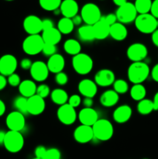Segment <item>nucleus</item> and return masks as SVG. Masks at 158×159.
<instances>
[{"label":"nucleus","mask_w":158,"mask_h":159,"mask_svg":"<svg viewBox=\"0 0 158 159\" xmlns=\"http://www.w3.org/2000/svg\"><path fill=\"white\" fill-rule=\"evenodd\" d=\"M151 40L152 43L158 48V29H156L153 34H151Z\"/></svg>","instance_id":"obj_53"},{"label":"nucleus","mask_w":158,"mask_h":159,"mask_svg":"<svg viewBox=\"0 0 158 159\" xmlns=\"http://www.w3.org/2000/svg\"><path fill=\"white\" fill-rule=\"evenodd\" d=\"M46 150L47 149L43 145H39L34 150V155H35V158L43 159V157L45 156V154H46Z\"/></svg>","instance_id":"obj_44"},{"label":"nucleus","mask_w":158,"mask_h":159,"mask_svg":"<svg viewBox=\"0 0 158 159\" xmlns=\"http://www.w3.org/2000/svg\"><path fill=\"white\" fill-rule=\"evenodd\" d=\"M8 84L9 85H11L12 87H19V85L21 83V79H20V75L16 73H13V74L10 75L9 76H8L7 79Z\"/></svg>","instance_id":"obj_41"},{"label":"nucleus","mask_w":158,"mask_h":159,"mask_svg":"<svg viewBox=\"0 0 158 159\" xmlns=\"http://www.w3.org/2000/svg\"><path fill=\"white\" fill-rule=\"evenodd\" d=\"M43 45L44 42L42 36L40 34H36L28 35V37H26L23 41L22 48L25 54L33 56L42 52Z\"/></svg>","instance_id":"obj_6"},{"label":"nucleus","mask_w":158,"mask_h":159,"mask_svg":"<svg viewBox=\"0 0 158 159\" xmlns=\"http://www.w3.org/2000/svg\"><path fill=\"white\" fill-rule=\"evenodd\" d=\"M116 76L114 72L108 68H102L94 75V81L98 86L108 87L113 85Z\"/></svg>","instance_id":"obj_16"},{"label":"nucleus","mask_w":158,"mask_h":159,"mask_svg":"<svg viewBox=\"0 0 158 159\" xmlns=\"http://www.w3.org/2000/svg\"><path fill=\"white\" fill-rule=\"evenodd\" d=\"M152 0H135L134 6L139 14L150 13L152 6Z\"/></svg>","instance_id":"obj_35"},{"label":"nucleus","mask_w":158,"mask_h":159,"mask_svg":"<svg viewBox=\"0 0 158 159\" xmlns=\"http://www.w3.org/2000/svg\"><path fill=\"white\" fill-rule=\"evenodd\" d=\"M133 115V110L127 104H123L118 107L112 113L113 120L116 123L122 124L129 121Z\"/></svg>","instance_id":"obj_20"},{"label":"nucleus","mask_w":158,"mask_h":159,"mask_svg":"<svg viewBox=\"0 0 158 159\" xmlns=\"http://www.w3.org/2000/svg\"><path fill=\"white\" fill-rule=\"evenodd\" d=\"M143 159H149V158H143Z\"/></svg>","instance_id":"obj_61"},{"label":"nucleus","mask_w":158,"mask_h":159,"mask_svg":"<svg viewBox=\"0 0 158 159\" xmlns=\"http://www.w3.org/2000/svg\"><path fill=\"white\" fill-rule=\"evenodd\" d=\"M7 84H8L7 79L6 78V76L0 74V91L4 89L6 87V85H7Z\"/></svg>","instance_id":"obj_52"},{"label":"nucleus","mask_w":158,"mask_h":159,"mask_svg":"<svg viewBox=\"0 0 158 159\" xmlns=\"http://www.w3.org/2000/svg\"><path fill=\"white\" fill-rule=\"evenodd\" d=\"M46 102L44 99L37 95L31 96L27 99V112L33 116H38L44 112Z\"/></svg>","instance_id":"obj_17"},{"label":"nucleus","mask_w":158,"mask_h":159,"mask_svg":"<svg viewBox=\"0 0 158 159\" xmlns=\"http://www.w3.org/2000/svg\"><path fill=\"white\" fill-rule=\"evenodd\" d=\"M57 116L58 120L62 124L66 126L72 125L77 117V112L74 107L66 103L59 107L57 111Z\"/></svg>","instance_id":"obj_10"},{"label":"nucleus","mask_w":158,"mask_h":159,"mask_svg":"<svg viewBox=\"0 0 158 159\" xmlns=\"http://www.w3.org/2000/svg\"><path fill=\"white\" fill-rule=\"evenodd\" d=\"M60 11L63 17L72 19L78 13V4L75 0H62Z\"/></svg>","instance_id":"obj_21"},{"label":"nucleus","mask_w":158,"mask_h":159,"mask_svg":"<svg viewBox=\"0 0 158 159\" xmlns=\"http://www.w3.org/2000/svg\"><path fill=\"white\" fill-rule=\"evenodd\" d=\"M6 132L3 131V130H0V145H3L5 140V136H6Z\"/></svg>","instance_id":"obj_57"},{"label":"nucleus","mask_w":158,"mask_h":159,"mask_svg":"<svg viewBox=\"0 0 158 159\" xmlns=\"http://www.w3.org/2000/svg\"><path fill=\"white\" fill-rule=\"evenodd\" d=\"M77 117L81 124L89 126V127H92L99 119V113L94 109L85 108V107L80 110Z\"/></svg>","instance_id":"obj_18"},{"label":"nucleus","mask_w":158,"mask_h":159,"mask_svg":"<svg viewBox=\"0 0 158 159\" xmlns=\"http://www.w3.org/2000/svg\"><path fill=\"white\" fill-rule=\"evenodd\" d=\"M29 71L33 81L39 82H44L45 80H46L50 73L46 63L42 61H37L33 62Z\"/></svg>","instance_id":"obj_14"},{"label":"nucleus","mask_w":158,"mask_h":159,"mask_svg":"<svg viewBox=\"0 0 158 159\" xmlns=\"http://www.w3.org/2000/svg\"><path fill=\"white\" fill-rule=\"evenodd\" d=\"M32 159H40V158H32Z\"/></svg>","instance_id":"obj_59"},{"label":"nucleus","mask_w":158,"mask_h":159,"mask_svg":"<svg viewBox=\"0 0 158 159\" xmlns=\"http://www.w3.org/2000/svg\"><path fill=\"white\" fill-rule=\"evenodd\" d=\"M94 138L100 141H107L114 134V127L107 119H99L92 126Z\"/></svg>","instance_id":"obj_2"},{"label":"nucleus","mask_w":158,"mask_h":159,"mask_svg":"<svg viewBox=\"0 0 158 159\" xmlns=\"http://www.w3.org/2000/svg\"><path fill=\"white\" fill-rule=\"evenodd\" d=\"M63 48L67 54L69 55H72L73 57L80 54L81 51V45L79 43L78 40H75V39L71 38L65 40Z\"/></svg>","instance_id":"obj_30"},{"label":"nucleus","mask_w":158,"mask_h":159,"mask_svg":"<svg viewBox=\"0 0 158 159\" xmlns=\"http://www.w3.org/2000/svg\"><path fill=\"white\" fill-rule=\"evenodd\" d=\"M14 109L15 111H18L20 113H23V115L27 114V98H25L23 96H17L13 100Z\"/></svg>","instance_id":"obj_36"},{"label":"nucleus","mask_w":158,"mask_h":159,"mask_svg":"<svg viewBox=\"0 0 158 159\" xmlns=\"http://www.w3.org/2000/svg\"><path fill=\"white\" fill-rule=\"evenodd\" d=\"M24 138L21 132L9 130L6 133L4 145L6 151L12 154L18 153L24 147Z\"/></svg>","instance_id":"obj_5"},{"label":"nucleus","mask_w":158,"mask_h":159,"mask_svg":"<svg viewBox=\"0 0 158 159\" xmlns=\"http://www.w3.org/2000/svg\"><path fill=\"white\" fill-rule=\"evenodd\" d=\"M41 36L45 43H50L54 45H57L62 38V34L57 30V28L55 27L43 30Z\"/></svg>","instance_id":"obj_27"},{"label":"nucleus","mask_w":158,"mask_h":159,"mask_svg":"<svg viewBox=\"0 0 158 159\" xmlns=\"http://www.w3.org/2000/svg\"><path fill=\"white\" fill-rule=\"evenodd\" d=\"M33 65V62L29 58H23L20 61V67L23 70H29Z\"/></svg>","instance_id":"obj_47"},{"label":"nucleus","mask_w":158,"mask_h":159,"mask_svg":"<svg viewBox=\"0 0 158 159\" xmlns=\"http://www.w3.org/2000/svg\"><path fill=\"white\" fill-rule=\"evenodd\" d=\"M78 92L84 98H94L96 96L98 92V85L94 81L89 79H82L77 85Z\"/></svg>","instance_id":"obj_19"},{"label":"nucleus","mask_w":158,"mask_h":159,"mask_svg":"<svg viewBox=\"0 0 158 159\" xmlns=\"http://www.w3.org/2000/svg\"><path fill=\"white\" fill-rule=\"evenodd\" d=\"M71 20H72V22H73V23H74V26H81V23H83V20H82L81 16V15H78V14H77V15H76L75 16L73 17Z\"/></svg>","instance_id":"obj_51"},{"label":"nucleus","mask_w":158,"mask_h":159,"mask_svg":"<svg viewBox=\"0 0 158 159\" xmlns=\"http://www.w3.org/2000/svg\"><path fill=\"white\" fill-rule=\"evenodd\" d=\"M129 94L133 100L139 102L145 99L147 96V89L142 84H135L130 89Z\"/></svg>","instance_id":"obj_31"},{"label":"nucleus","mask_w":158,"mask_h":159,"mask_svg":"<svg viewBox=\"0 0 158 159\" xmlns=\"http://www.w3.org/2000/svg\"><path fill=\"white\" fill-rule=\"evenodd\" d=\"M148 55V49L143 43H133L128 47L126 50V56L132 62L143 61Z\"/></svg>","instance_id":"obj_9"},{"label":"nucleus","mask_w":158,"mask_h":159,"mask_svg":"<svg viewBox=\"0 0 158 159\" xmlns=\"http://www.w3.org/2000/svg\"><path fill=\"white\" fill-rule=\"evenodd\" d=\"M157 29H158V19H157Z\"/></svg>","instance_id":"obj_60"},{"label":"nucleus","mask_w":158,"mask_h":159,"mask_svg":"<svg viewBox=\"0 0 158 159\" xmlns=\"http://www.w3.org/2000/svg\"><path fill=\"white\" fill-rule=\"evenodd\" d=\"M150 75H151L153 80L158 83V63L155 65L153 68H152L151 71H150Z\"/></svg>","instance_id":"obj_50"},{"label":"nucleus","mask_w":158,"mask_h":159,"mask_svg":"<svg viewBox=\"0 0 158 159\" xmlns=\"http://www.w3.org/2000/svg\"><path fill=\"white\" fill-rule=\"evenodd\" d=\"M101 1H103V0H101Z\"/></svg>","instance_id":"obj_62"},{"label":"nucleus","mask_w":158,"mask_h":159,"mask_svg":"<svg viewBox=\"0 0 158 159\" xmlns=\"http://www.w3.org/2000/svg\"><path fill=\"white\" fill-rule=\"evenodd\" d=\"M150 74L149 65L144 61L132 62L127 71V76L130 82L135 84H142L145 82Z\"/></svg>","instance_id":"obj_1"},{"label":"nucleus","mask_w":158,"mask_h":159,"mask_svg":"<svg viewBox=\"0 0 158 159\" xmlns=\"http://www.w3.org/2000/svg\"><path fill=\"white\" fill-rule=\"evenodd\" d=\"M6 1H9V2H11V1H13V0H6Z\"/></svg>","instance_id":"obj_58"},{"label":"nucleus","mask_w":158,"mask_h":159,"mask_svg":"<svg viewBox=\"0 0 158 159\" xmlns=\"http://www.w3.org/2000/svg\"><path fill=\"white\" fill-rule=\"evenodd\" d=\"M46 65L50 72L56 75L63 71L65 67V59L63 55L57 53L49 57L46 62Z\"/></svg>","instance_id":"obj_22"},{"label":"nucleus","mask_w":158,"mask_h":159,"mask_svg":"<svg viewBox=\"0 0 158 159\" xmlns=\"http://www.w3.org/2000/svg\"><path fill=\"white\" fill-rule=\"evenodd\" d=\"M73 137L76 142L79 144H87L94 139L92 127L86 125H79L75 128Z\"/></svg>","instance_id":"obj_15"},{"label":"nucleus","mask_w":158,"mask_h":159,"mask_svg":"<svg viewBox=\"0 0 158 159\" xmlns=\"http://www.w3.org/2000/svg\"><path fill=\"white\" fill-rule=\"evenodd\" d=\"M113 90L118 94H125L129 91V84L125 80L122 79H116L113 83Z\"/></svg>","instance_id":"obj_37"},{"label":"nucleus","mask_w":158,"mask_h":159,"mask_svg":"<svg viewBox=\"0 0 158 159\" xmlns=\"http://www.w3.org/2000/svg\"><path fill=\"white\" fill-rule=\"evenodd\" d=\"M6 124L9 130L21 132L26 127L25 115L18 111H12L8 114Z\"/></svg>","instance_id":"obj_11"},{"label":"nucleus","mask_w":158,"mask_h":159,"mask_svg":"<svg viewBox=\"0 0 158 159\" xmlns=\"http://www.w3.org/2000/svg\"><path fill=\"white\" fill-rule=\"evenodd\" d=\"M155 110L153 100L149 99H143L138 102L137 111L141 115H148Z\"/></svg>","instance_id":"obj_33"},{"label":"nucleus","mask_w":158,"mask_h":159,"mask_svg":"<svg viewBox=\"0 0 158 159\" xmlns=\"http://www.w3.org/2000/svg\"><path fill=\"white\" fill-rule=\"evenodd\" d=\"M153 104H154V109L155 110H158V92L154 95L153 99Z\"/></svg>","instance_id":"obj_55"},{"label":"nucleus","mask_w":158,"mask_h":159,"mask_svg":"<svg viewBox=\"0 0 158 159\" xmlns=\"http://www.w3.org/2000/svg\"><path fill=\"white\" fill-rule=\"evenodd\" d=\"M128 36V30L125 26L119 22H116L110 26L109 37L116 41H122Z\"/></svg>","instance_id":"obj_23"},{"label":"nucleus","mask_w":158,"mask_h":159,"mask_svg":"<svg viewBox=\"0 0 158 159\" xmlns=\"http://www.w3.org/2000/svg\"><path fill=\"white\" fill-rule=\"evenodd\" d=\"M18 66L16 57L10 54H6L0 57V74L4 76H9L15 73Z\"/></svg>","instance_id":"obj_12"},{"label":"nucleus","mask_w":158,"mask_h":159,"mask_svg":"<svg viewBox=\"0 0 158 159\" xmlns=\"http://www.w3.org/2000/svg\"><path fill=\"white\" fill-rule=\"evenodd\" d=\"M43 159H61V152L57 148H50L46 150Z\"/></svg>","instance_id":"obj_38"},{"label":"nucleus","mask_w":158,"mask_h":159,"mask_svg":"<svg viewBox=\"0 0 158 159\" xmlns=\"http://www.w3.org/2000/svg\"><path fill=\"white\" fill-rule=\"evenodd\" d=\"M81 102H82L81 98V96H79V95H77V94L72 95V96H70L68 101V104H69L71 107H74V109L78 107L79 106L81 105Z\"/></svg>","instance_id":"obj_43"},{"label":"nucleus","mask_w":158,"mask_h":159,"mask_svg":"<svg viewBox=\"0 0 158 159\" xmlns=\"http://www.w3.org/2000/svg\"><path fill=\"white\" fill-rule=\"evenodd\" d=\"M82 104L85 108H92L93 105H94V100L92 98H87L85 97L82 99Z\"/></svg>","instance_id":"obj_49"},{"label":"nucleus","mask_w":158,"mask_h":159,"mask_svg":"<svg viewBox=\"0 0 158 159\" xmlns=\"http://www.w3.org/2000/svg\"><path fill=\"white\" fill-rule=\"evenodd\" d=\"M117 20L122 24H129L135 21L138 13L135 8L134 3L127 2L122 6L118 7L116 12Z\"/></svg>","instance_id":"obj_8"},{"label":"nucleus","mask_w":158,"mask_h":159,"mask_svg":"<svg viewBox=\"0 0 158 159\" xmlns=\"http://www.w3.org/2000/svg\"><path fill=\"white\" fill-rule=\"evenodd\" d=\"M50 99L54 103L60 107V106L68 103L69 96H68V93L64 89L57 88L53 90L50 93Z\"/></svg>","instance_id":"obj_28"},{"label":"nucleus","mask_w":158,"mask_h":159,"mask_svg":"<svg viewBox=\"0 0 158 159\" xmlns=\"http://www.w3.org/2000/svg\"><path fill=\"white\" fill-rule=\"evenodd\" d=\"M72 67L77 74L86 75L92 71L94 61L88 54L81 52L72 57Z\"/></svg>","instance_id":"obj_4"},{"label":"nucleus","mask_w":158,"mask_h":159,"mask_svg":"<svg viewBox=\"0 0 158 159\" xmlns=\"http://www.w3.org/2000/svg\"><path fill=\"white\" fill-rule=\"evenodd\" d=\"M50 89L49 85H46V84H41L37 86L36 95L40 96L43 99H45L49 95H50Z\"/></svg>","instance_id":"obj_39"},{"label":"nucleus","mask_w":158,"mask_h":159,"mask_svg":"<svg viewBox=\"0 0 158 159\" xmlns=\"http://www.w3.org/2000/svg\"><path fill=\"white\" fill-rule=\"evenodd\" d=\"M23 26L26 34L29 35L40 34L43 31L42 20L36 15H29L25 17Z\"/></svg>","instance_id":"obj_13"},{"label":"nucleus","mask_w":158,"mask_h":159,"mask_svg":"<svg viewBox=\"0 0 158 159\" xmlns=\"http://www.w3.org/2000/svg\"><path fill=\"white\" fill-rule=\"evenodd\" d=\"M74 23H73L72 20L70 18L62 17L57 23V30L60 31L61 34H65V35L70 34L74 30Z\"/></svg>","instance_id":"obj_32"},{"label":"nucleus","mask_w":158,"mask_h":159,"mask_svg":"<svg viewBox=\"0 0 158 159\" xmlns=\"http://www.w3.org/2000/svg\"><path fill=\"white\" fill-rule=\"evenodd\" d=\"M112 2L116 6L119 7V6H122V5H124L125 3H126L127 0H112Z\"/></svg>","instance_id":"obj_56"},{"label":"nucleus","mask_w":158,"mask_h":159,"mask_svg":"<svg viewBox=\"0 0 158 159\" xmlns=\"http://www.w3.org/2000/svg\"><path fill=\"white\" fill-rule=\"evenodd\" d=\"M6 104H5V102H3L2 99H0V116L4 115L5 112H6Z\"/></svg>","instance_id":"obj_54"},{"label":"nucleus","mask_w":158,"mask_h":159,"mask_svg":"<svg viewBox=\"0 0 158 159\" xmlns=\"http://www.w3.org/2000/svg\"><path fill=\"white\" fill-rule=\"evenodd\" d=\"M55 82L58 85H65L68 82V76L66 73L59 72L55 75Z\"/></svg>","instance_id":"obj_42"},{"label":"nucleus","mask_w":158,"mask_h":159,"mask_svg":"<svg viewBox=\"0 0 158 159\" xmlns=\"http://www.w3.org/2000/svg\"><path fill=\"white\" fill-rule=\"evenodd\" d=\"M77 35L82 41L91 42L95 40L93 26L91 25H81L77 29Z\"/></svg>","instance_id":"obj_29"},{"label":"nucleus","mask_w":158,"mask_h":159,"mask_svg":"<svg viewBox=\"0 0 158 159\" xmlns=\"http://www.w3.org/2000/svg\"><path fill=\"white\" fill-rule=\"evenodd\" d=\"M134 23L136 30L144 34H152L157 29V19L155 18L150 12L139 14Z\"/></svg>","instance_id":"obj_3"},{"label":"nucleus","mask_w":158,"mask_h":159,"mask_svg":"<svg viewBox=\"0 0 158 159\" xmlns=\"http://www.w3.org/2000/svg\"><path fill=\"white\" fill-rule=\"evenodd\" d=\"M54 27V22L50 19H44V20H42V28H43V31L46 30H50Z\"/></svg>","instance_id":"obj_46"},{"label":"nucleus","mask_w":158,"mask_h":159,"mask_svg":"<svg viewBox=\"0 0 158 159\" xmlns=\"http://www.w3.org/2000/svg\"><path fill=\"white\" fill-rule=\"evenodd\" d=\"M119 100V95L113 89H108L104 92L100 96V103L102 107H112L118 103Z\"/></svg>","instance_id":"obj_24"},{"label":"nucleus","mask_w":158,"mask_h":159,"mask_svg":"<svg viewBox=\"0 0 158 159\" xmlns=\"http://www.w3.org/2000/svg\"><path fill=\"white\" fill-rule=\"evenodd\" d=\"M57 45L50 44V43H45L43 45V51H42V53L44 54L46 57H51L54 54H57Z\"/></svg>","instance_id":"obj_40"},{"label":"nucleus","mask_w":158,"mask_h":159,"mask_svg":"<svg viewBox=\"0 0 158 159\" xmlns=\"http://www.w3.org/2000/svg\"><path fill=\"white\" fill-rule=\"evenodd\" d=\"M150 13L156 19H158V0H153L152 2Z\"/></svg>","instance_id":"obj_48"},{"label":"nucleus","mask_w":158,"mask_h":159,"mask_svg":"<svg viewBox=\"0 0 158 159\" xmlns=\"http://www.w3.org/2000/svg\"><path fill=\"white\" fill-rule=\"evenodd\" d=\"M62 0H39V5L45 11L54 12L60 9Z\"/></svg>","instance_id":"obj_34"},{"label":"nucleus","mask_w":158,"mask_h":159,"mask_svg":"<svg viewBox=\"0 0 158 159\" xmlns=\"http://www.w3.org/2000/svg\"><path fill=\"white\" fill-rule=\"evenodd\" d=\"M92 26L95 40H102L109 37L110 26L108 23H105L102 17L99 21L94 23Z\"/></svg>","instance_id":"obj_25"},{"label":"nucleus","mask_w":158,"mask_h":159,"mask_svg":"<svg viewBox=\"0 0 158 159\" xmlns=\"http://www.w3.org/2000/svg\"><path fill=\"white\" fill-rule=\"evenodd\" d=\"M102 19H103V20H105V23H108L109 26H112V25H113L114 23H116V22H118L116 13L107 14L105 16H102Z\"/></svg>","instance_id":"obj_45"},{"label":"nucleus","mask_w":158,"mask_h":159,"mask_svg":"<svg viewBox=\"0 0 158 159\" xmlns=\"http://www.w3.org/2000/svg\"><path fill=\"white\" fill-rule=\"evenodd\" d=\"M18 88L20 96L28 99V98L36 95L37 85H36V82L33 80L25 79V80L22 81Z\"/></svg>","instance_id":"obj_26"},{"label":"nucleus","mask_w":158,"mask_h":159,"mask_svg":"<svg viewBox=\"0 0 158 159\" xmlns=\"http://www.w3.org/2000/svg\"><path fill=\"white\" fill-rule=\"evenodd\" d=\"M80 15L85 24L93 25L102 19V12L96 4L88 2L84 5L81 9Z\"/></svg>","instance_id":"obj_7"}]
</instances>
